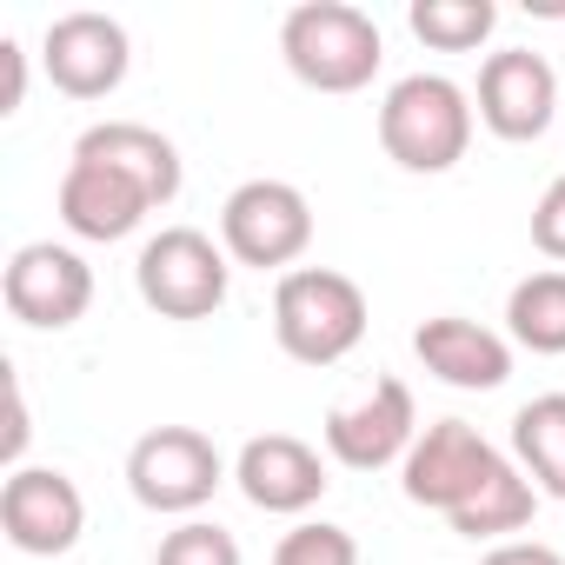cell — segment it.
<instances>
[{
	"label": "cell",
	"instance_id": "1",
	"mask_svg": "<svg viewBox=\"0 0 565 565\" xmlns=\"http://www.w3.org/2000/svg\"><path fill=\"white\" fill-rule=\"evenodd\" d=\"M279 61L287 74L313 94H360L373 87L386 41L380 21L366 8H347V0H300V8L279 21Z\"/></svg>",
	"mask_w": 565,
	"mask_h": 565
},
{
	"label": "cell",
	"instance_id": "2",
	"mask_svg": "<svg viewBox=\"0 0 565 565\" xmlns=\"http://www.w3.org/2000/svg\"><path fill=\"white\" fill-rule=\"evenodd\" d=\"M366 287L333 266H294L273 287V340L300 366H340L366 340Z\"/></svg>",
	"mask_w": 565,
	"mask_h": 565
},
{
	"label": "cell",
	"instance_id": "3",
	"mask_svg": "<svg viewBox=\"0 0 565 565\" xmlns=\"http://www.w3.org/2000/svg\"><path fill=\"white\" fill-rule=\"evenodd\" d=\"M472 94L446 74H406L380 100V147L399 173H452L472 147Z\"/></svg>",
	"mask_w": 565,
	"mask_h": 565
},
{
	"label": "cell",
	"instance_id": "4",
	"mask_svg": "<svg viewBox=\"0 0 565 565\" xmlns=\"http://www.w3.org/2000/svg\"><path fill=\"white\" fill-rule=\"evenodd\" d=\"M54 206H61V226H67L74 239L114 246V239H127L147 213L173 206V193H167L153 173H140V167H127V160H114V153H100V147H87V140H74V160H67V173H61Z\"/></svg>",
	"mask_w": 565,
	"mask_h": 565
},
{
	"label": "cell",
	"instance_id": "5",
	"mask_svg": "<svg viewBox=\"0 0 565 565\" xmlns=\"http://www.w3.org/2000/svg\"><path fill=\"white\" fill-rule=\"evenodd\" d=\"M134 287L160 320H213L233 287V259L200 226H160L134 259Z\"/></svg>",
	"mask_w": 565,
	"mask_h": 565
},
{
	"label": "cell",
	"instance_id": "6",
	"mask_svg": "<svg viewBox=\"0 0 565 565\" xmlns=\"http://www.w3.org/2000/svg\"><path fill=\"white\" fill-rule=\"evenodd\" d=\"M220 246L233 266L294 273L313 246V200L294 180H239L220 206Z\"/></svg>",
	"mask_w": 565,
	"mask_h": 565
},
{
	"label": "cell",
	"instance_id": "7",
	"mask_svg": "<svg viewBox=\"0 0 565 565\" xmlns=\"http://www.w3.org/2000/svg\"><path fill=\"white\" fill-rule=\"evenodd\" d=\"M226 479V452L200 426H153L127 452V492L167 519H200V505H213Z\"/></svg>",
	"mask_w": 565,
	"mask_h": 565
},
{
	"label": "cell",
	"instance_id": "8",
	"mask_svg": "<svg viewBox=\"0 0 565 565\" xmlns=\"http://www.w3.org/2000/svg\"><path fill=\"white\" fill-rule=\"evenodd\" d=\"M499 466H505V452H499L479 426H466V419H433V426L413 439V452H406V466H399V486H406L413 505L452 519V512H466V505L479 499V486H486Z\"/></svg>",
	"mask_w": 565,
	"mask_h": 565
},
{
	"label": "cell",
	"instance_id": "9",
	"mask_svg": "<svg viewBox=\"0 0 565 565\" xmlns=\"http://www.w3.org/2000/svg\"><path fill=\"white\" fill-rule=\"evenodd\" d=\"M0 300L34 333H67L94 307V266L61 239H28L0 273Z\"/></svg>",
	"mask_w": 565,
	"mask_h": 565
},
{
	"label": "cell",
	"instance_id": "10",
	"mask_svg": "<svg viewBox=\"0 0 565 565\" xmlns=\"http://www.w3.org/2000/svg\"><path fill=\"white\" fill-rule=\"evenodd\" d=\"M327 459H340L347 472H386V466H406L413 439H419V406H413V386L406 380H373L360 399L333 406L327 426Z\"/></svg>",
	"mask_w": 565,
	"mask_h": 565
},
{
	"label": "cell",
	"instance_id": "11",
	"mask_svg": "<svg viewBox=\"0 0 565 565\" xmlns=\"http://www.w3.org/2000/svg\"><path fill=\"white\" fill-rule=\"evenodd\" d=\"M0 532L28 558H61L87 532V499L61 466H21L0 479Z\"/></svg>",
	"mask_w": 565,
	"mask_h": 565
},
{
	"label": "cell",
	"instance_id": "12",
	"mask_svg": "<svg viewBox=\"0 0 565 565\" xmlns=\"http://www.w3.org/2000/svg\"><path fill=\"white\" fill-rule=\"evenodd\" d=\"M472 114H479L486 134L512 140V147H519V140H539V134L565 114V94H558L552 61L532 54V47H499V54H486Z\"/></svg>",
	"mask_w": 565,
	"mask_h": 565
},
{
	"label": "cell",
	"instance_id": "13",
	"mask_svg": "<svg viewBox=\"0 0 565 565\" xmlns=\"http://www.w3.org/2000/svg\"><path fill=\"white\" fill-rule=\"evenodd\" d=\"M41 67L47 81L67 94V100H107L127 67H134V41L114 14H94V8H74L61 21H47L41 34Z\"/></svg>",
	"mask_w": 565,
	"mask_h": 565
},
{
	"label": "cell",
	"instance_id": "14",
	"mask_svg": "<svg viewBox=\"0 0 565 565\" xmlns=\"http://www.w3.org/2000/svg\"><path fill=\"white\" fill-rule=\"evenodd\" d=\"M233 486L246 492L253 512H279V519H300L327 499V459L320 446L294 439V433H253L233 459Z\"/></svg>",
	"mask_w": 565,
	"mask_h": 565
},
{
	"label": "cell",
	"instance_id": "15",
	"mask_svg": "<svg viewBox=\"0 0 565 565\" xmlns=\"http://www.w3.org/2000/svg\"><path fill=\"white\" fill-rule=\"evenodd\" d=\"M413 353H419V366H426L439 386H452V393H499V386L512 380V340L492 333V327H479V320H466V313L426 320V327L413 333Z\"/></svg>",
	"mask_w": 565,
	"mask_h": 565
},
{
	"label": "cell",
	"instance_id": "16",
	"mask_svg": "<svg viewBox=\"0 0 565 565\" xmlns=\"http://www.w3.org/2000/svg\"><path fill=\"white\" fill-rule=\"evenodd\" d=\"M505 340L539 360L565 353V266H539L505 294Z\"/></svg>",
	"mask_w": 565,
	"mask_h": 565
},
{
	"label": "cell",
	"instance_id": "17",
	"mask_svg": "<svg viewBox=\"0 0 565 565\" xmlns=\"http://www.w3.org/2000/svg\"><path fill=\"white\" fill-rule=\"evenodd\" d=\"M512 459L539 499H565V393H539L512 413Z\"/></svg>",
	"mask_w": 565,
	"mask_h": 565
},
{
	"label": "cell",
	"instance_id": "18",
	"mask_svg": "<svg viewBox=\"0 0 565 565\" xmlns=\"http://www.w3.org/2000/svg\"><path fill=\"white\" fill-rule=\"evenodd\" d=\"M532 512H539V486H532V479L519 472V459L505 452V466L479 486V499H472L466 512H452L446 525H452L459 539H499V545H505L512 532L532 525Z\"/></svg>",
	"mask_w": 565,
	"mask_h": 565
},
{
	"label": "cell",
	"instance_id": "19",
	"mask_svg": "<svg viewBox=\"0 0 565 565\" xmlns=\"http://www.w3.org/2000/svg\"><path fill=\"white\" fill-rule=\"evenodd\" d=\"M406 28L433 54H479L492 41V28H499V8L492 0H413Z\"/></svg>",
	"mask_w": 565,
	"mask_h": 565
},
{
	"label": "cell",
	"instance_id": "20",
	"mask_svg": "<svg viewBox=\"0 0 565 565\" xmlns=\"http://www.w3.org/2000/svg\"><path fill=\"white\" fill-rule=\"evenodd\" d=\"M273 565H360V539L333 519H300L273 545Z\"/></svg>",
	"mask_w": 565,
	"mask_h": 565
},
{
	"label": "cell",
	"instance_id": "21",
	"mask_svg": "<svg viewBox=\"0 0 565 565\" xmlns=\"http://www.w3.org/2000/svg\"><path fill=\"white\" fill-rule=\"evenodd\" d=\"M153 565H239V539L226 525H213V519H180L160 539Z\"/></svg>",
	"mask_w": 565,
	"mask_h": 565
},
{
	"label": "cell",
	"instance_id": "22",
	"mask_svg": "<svg viewBox=\"0 0 565 565\" xmlns=\"http://www.w3.org/2000/svg\"><path fill=\"white\" fill-rule=\"evenodd\" d=\"M532 246L552 259V266H565V173L539 193V206H532Z\"/></svg>",
	"mask_w": 565,
	"mask_h": 565
},
{
	"label": "cell",
	"instance_id": "23",
	"mask_svg": "<svg viewBox=\"0 0 565 565\" xmlns=\"http://www.w3.org/2000/svg\"><path fill=\"white\" fill-rule=\"evenodd\" d=\"M8 373V439H0V459H8V472H21L28 466V393H21V373L14 366H0Z\"/></svg>",
	"mask_w": 565,
	"mask_h": 565
},
{
	"label": "cell",
	"instance_id": "24",
	"mask_svg": "<svg viewBox=\"0 0 565 565\" xmlns=\"http://www.w3.org/2000/svg\"><path fill=\"white\" fill-rule=\"evenodd\" d=\"M21 100H28V47L0 41V114H21Z\"/></svg>",
	"mask_w": 565,
	"mask_h": 565
},
{
	"label": "cell",
	"instance_id": "25",
	"mask_svg": "<svg viewBox=\"0 0 565 565\" xmlns=\"http://www.w3.org/2000/svg\"><path fill=\"white\" fill-rule=\"evenodd\" d=\"M479 565H565L552 545H539V539H505V545H492Z\"/></svg>",
	"mask_w": 565,
	"mask_h": 565
}]
</instances>
